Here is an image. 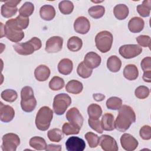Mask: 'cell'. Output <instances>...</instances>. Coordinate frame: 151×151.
<instances>
[{"label":"cell","instance_id":"obj_1","mask_svg":"<svg viewBox=\"0 0 151 151\" xmlns=\"http://www.w3.org/2000/svg\"><path fill=\"white\" fill-rule=\"evenodd\" d=\"M136 122V114L129 106L123 105L119 109V114L114 122L115 128L120 132L126 131Z\"/></svg>","mask_w":151,"mask_h":151},{"label":"cell","instance_id":"obj_2","mask_svg":"<svg viewBox=\"0 0 151 151\" xmlns=\"http://www.w3.org/2000/svg\"><path fill=\"white\" fill-rule=\"evenodd\" d=\"M4 34L9 40L17 42L21 41L24 37V33L22 29L17 24L15 19L8 20L4 25Z\"/></svg>","mask_w":151,"mask_h":151},{"label":"cell","instance_id":"obj_3","mask_svg":"<svg viewBox=\"0 0 151 151\" xmlns=\"http://www.w3.org/2000/svg\"><path fill=\"white\" fill-rule=\"evenodd\" d=\"M41 46L42 43L40 39L37 37H32L28 41L16 43L13 47L15 51L19 55H28L33 54L35 51L40 50Z\"/></svg>","mask_w":151,"mask_h":151},{"label":"cell","instance_id":"obj_4","mask_svg":"<svg viewBox=\"0 0 151 151\" xmlns=\"http://www.w3.org/2000/svg\"><path fill=\"white\" fill-rule=\"evenodd\" d=\"M53 117V111L48 106H43L38 111L35 117V125L41 131L47 130Z\"/></svg>","mask_w":151,"mask_h":151},{"label":"cell","instance_id":"obj_5","mask_svg":"<svg viewBox=\"0 0 151 151\" xmlns=\"http://www.w3.org/2000/svg\"><path fill=\"white\" fill-rule=\"evenodd\" d=\"M21 97L22 110L28 113L32 111L37 106V100L32 88L30 86L24 87L21 91Z\"/></svg>","mask_w":151,"mask_h":151},{"label":"cell","instance_id":"obj_6","mask_svg":"<svg viewBox=\"0 0 151 151\" xmlns=\"http://www.w3.org/2000/svg\"><path fill=\"white\" fill-rule=\"evenodd\" d=\"M113 35L108 31L99 32L95 37V43L97 48L101 52H108L113 44Z\"/></svg>","mask_w":151,"mask_h":151},{"label":"cell","instance_id":"obj_7","mask_svg":"<svg viewBox=\"0 0 151 151\" xmlns=\"http://www.w3.org/2000/svg\"><path fill=\"white\" fill-rule=\"evenodd\" d=\"M71 103V97L65 93L57 94L53 100L52 107L54 113L57 115L63 114Z\"/></svg>","mask_w":151,"mask_h":151},{"label":"cell","instance_id":"obj_8","mask_svg":"<svg viewBox=\"0 0 151 151\" xmlns=\"http://www.w3.org/2000/svg\"><path fill=\"white\" fill-rule=\"evenodd\" d=\"M2 139V149L4 151H15L20 144V139L15 133H6L3 136Z\"/></svg>","mask_w":151,"mask_h":151},{"label":"cell","instance_id":"obj_9","mask_svg":"<svg viewBox=\"0 0 151 151\" xmlns=\"http://www.w3.org/2000/svg\"><path fill=\"white\" fill-rule=\"evenodd\" d=\"M119 52L123 58L130 59L140 54L142 52V48L137 44H126L119 48Z\"/></svg>","mask_w":151,"mask_h":151},{"label":"cell","instance_id":"obj_10","mask_svg":"<svg viewBox=\"0 0 151 151\" xmlns=\"http://www.w3.org/2000/svg\"><path fill=\"white\" fill-rule=\"evenodd\" d=\"M21 1L9 0L4 1V4L1 6V13L2 17L9 18L17 12L18 8L17 6L20 3Z\"/></svg>","mask_w":151,"mask_h":151},{"label":"cell","instance_id":"obj_11","mask_svg":"<svg viewBox=\"0 0 151 151\" xmlns=\"http://www.w3.org/2000/svg\"><path fill=\"white\" fill-rule=\"evenodd\" d=\"M65 117L68 121L75 127L81 129L83 124V117L76 107H72L66 113Z\"/></svg>","mask_w":151,"mask_h":151},{"label":"cell","instance_id":"obj_12","mask_svg":"<svg viewBox=\"0 0 151 151\" xmlns=\"http://www.w3.org/2000/svg\"><path fill=\"white\" fill-rule=\"evenodd\" d=\"M63 38L59 36L50 37L46 41L45 51L48 53H56L61 50L63 48Z\"/></svg>","mask_w":151,"mask_h":151},{"label":"cell","instance_id":"obj_13","mask_svg":"<svg viewBox=\"0 0 151 151\" xmlns=\"http://www.w3.org/2000/svg\"><path fill=\"white\" fill-rule=\"evenodd\" d=\"M65 147L68 151H83L86 148V143L78 137L71 136L67 140Z\"/></svg>","mask_w":151,"mask_h":151},{"label":"cell","instance_id":"obj_14","mask_svg":"<svg viewBox=\"0 0 151 151\" xmlns=\"http://www.w3.org/2000/svg\"><path fill=\"white\" fill-rule=\"evenodd\" d=\"M99 144L105 151H117L119 149L115 139L111 136L103 134L99 138Z\"/></svg>","mask_w":151,"mask_h":151},{"label":"cell","instance_id":"obj_15","mask_svg":"<svg viewBox=\"0 0 151 151\" xmlns=\"http://www.w3.org/2000/svg\"><path fill=\"white\" fill-rule=\"evenodd\" d=\"M122 147L127 151H133L138 146V141L130 134L124 133L120 137Z\"/></svg>","mask_w":151,"mask_h":151},{"label":"cell","instance_id":"obj_16","mask_svg":"<svg viewBox=\"0 0 151 151\" xmlns=\"http://www.w3.org/2000/svg\"><path fill=\"white\" fill-rule=\"evenodd\" d=\"M74 28L77 33L86 34L90 29V21L85 17H79L74 21Z\"/></svg>","mask_w":151,"mask_h":151},{"label":"cell","instance_id":"obj_17","mask_svg":"<svg viewBox=\"0 0 151 151\" xmlns=\"http://www.w3.org/2000/svg\"><path fill=\"white\" fill-rule=\"evenodd\" d=\"M15 116V111L14 109L9 106L4 104L0 102V119L2 122L8 123L11 122Z\"/></svg>","mask_w":151,"mask_h":151},{"label":"cell","instance_id":"obj_18","mask_svg":"<svg viewBox=\"0 0 151 151\" xmlns=\"http://www.w3.org/2000/svg\"><path fill=\"white\" fill-rule=\"evenodd\" d=\"M83 61L87 67L93 70L98 67L100 65L101 58L99 54L91 51L86 54Z\"/></svg>","mask_w":151,"mask_h":151},{"label":"cell","instance_id":"obj_19","mask_svg":"<svg viewBox=\"0 0 151 151\" xmlns=\"http://www.w3.org/2000/svg\"><path fill=\"white\" fill-rule=\"evenodd\" d=\"M144 20L138 17L132 18L128 23V28L133 33H138L142 31L144 28Z\"/></svg>","mask_w":151,"mask_h":151},{"label":"cell","instance_id":"obj_20","mask_svg":"<svg viewBox=\"0 0 151 151\" xmlns=\"http://www.w3.org/2000/svg\"><path fill=\"white\" fill-rule=\"evenodd\" d=\"M141 68L143 71V80L145 82H151V58L146 57L144 58L140 63Z\"/></svg>","mask_w":151,"mask_h":151},{"label":"cell","instance_id":"obj_21","mask_svg":"<svg viewBox=\"0 0 151 151\" xmlns=\"http://www.w3.org/2000/svg\"><path fill=\"white\" fill-rule=\"evenodd\" d=\"M34 76L38 81H44L49 78L50 76V70L45 65H40L35 68Z\"/></svg>","mask_w":151,"mask_h":151},{"label":"cell","instance_id":"obj_22","mask_svg":"<svg viewBox=\"0 0 151 151\" xmlns=\"http://www.w3.org/2000/svg\"><path fill=\"white\" fill-rule=\"evenodd\" d=\"M41 18L45 21H51L55 16V10L53 6L50 5H44L40 9Z\"/></svg>","mask_w":151,"mask_h":151},{"label":"cell","instance_id":"obj_23","mask_svg":"<svg viewBox=\"0 0 151 151\" xmlns=\"http://www.w3.org/2000/svg\"><path fill=\"white\" fill-rule=\"evenodd\" d=\"M114 117L109 113H106L102 116L101 123L103 129L106 131H112L115 129Z\"/></svg>","mask_w":151,"mask_h":151},{"label":"cell","instance_id":"obj_24","mask_svg":"<svg viewBox=\"0 0 151 151\" xmlns=\"http://www.w3.org/2000/svg\"><path fill=\"white\" fill-rule=\"evenodd\" d=\"M57 68L60 74L68 75L73 71V63L68 58H63L58 63Z\"/></svg>","mask_w":151,"mask_h":151},{"label":"cell","instance_id":"obj_25","mask_svg":"<svg viewBox=\"0 0 151 151\" xmlns=\"http://www.w3.org/2000/svg\"><path fill=\"white\" fill-rule=\"evenodd\" d=\"M123 76L128 80H134L139 76V71L134 64H130L125 66L123 70Z\"/></svg>","mask_w":151,"mask_h":151},{"label":"cell","instance_id":"obj_26","mask_svg":"<svg viewBox=\"0 0 151 151\" xmlns=\"http://www.w3.org/2000/svg\"><path fill=\"white\" fill-rule=\"evenodd\" d=\"M129 13L128 7L125 4L116 5L113 9V14L115 17L119 20L126 19Z\"/></svg>","mask_w":151,"mask_h":151},{"label":"cell","instance_id":"obj_27","mask_svg":"<svg viewBox=\"0 0 151 151\" xmlns=\"http://www.w3.org/2000/svg\"><path fill=\"white\" fill-rule=\"evenodd\" d=\"M83 89V84L76 80H72L67 83L65 86V90L71 94H77L80 93Z\"/></svg>","mask_w":151,"mask_h":151},{"label":"cell","instance_id":"obj_28","mask_svg":"<svg viewBox=\"0 0 151 151\" xmlns=\"http://www.w3.org/2000/svg\"><path fill=\"white\" fill-rule=\"evenodd\" d=\"M122 66L120 59L116 55H111L107 61V68L113 73L118 72Z\"/></svg>","mask_w":151,"mask_h":151},{"label":"cell","instance_id":"obj_29","mask_svg":"<svg viewBox=\"0 0 151 151\" xmlns=\"http://www.w3.org/2000/svg\"><path fill=\"white\" fill-rule=\"evenodd\" d=\"M29 146L37 150H46L47 145L45 139L40 136H34L30 139Z\"/></svg>","mask_w":151,"mask_h":151},{"label":"cell","instance_id":"obj_30","mask_svg":"<svg viewBox=\"0 0 151 151\" xmlns=\"http://www.w3.org/2000/svg\"><path fill=\"white\" fill-rule=\"evenodd\" d=\"M83 46L82 40L76 36L70 37L67 41V48L73 52L79 51Z\"/></svg>","mask_w":151,"mask_h":151},{"label":"cell","instance_id":"obj_31","mask_svg":"<svg viewBox=\"0 0 151 151\" xmlns=\"http://www.w3.org/2000/svg\"><path fill=\"white\" fill-rule=\"evenodd\" d=\"M137 11L139 14L142 17H147L150 15L151 9V1H143L142 4L137 6Z\"/></svg>","mask_w":151,"mask_h":151},{"label":"cell","instance_id":"obj_32","mask_svg":"<svg viewBox=\"0 0 151 151\" xmlns=\"http://www.w3.org/2000/svg\"><path fill=\"white\" fill-rule=\"evenodd\" d=\"M34 11V5L31 2H25L19 9V15L28 18Z\"/></svg>","mask_w":151,"mask_h":151},{"label":"cell","instance_id":"obj_33","mask_svg":"<svg viewBox=\"0 0 151 151\" xmlns=\"http://www.w3.org/2000/svg\"><path fill=\"white\" fill-rule=\"evenodd\" d=\"M87 113L89 118L99 119L102 114V109L100 106L97 104H91L87 108Z\"/></svg>","mask_w":151,"mask_h":151},{"label":"cell","instance_id":"obj_34","mask_svg":"<svg viewBox=\"0 0 151 151\" xmlns=\"http://www.w3.org/2000/svg\"><path fill=\"white\" fill-rule=\"evenodd\" d=\"M89 15L94 19L101 18L105 13V8L101 5H95L90 7L88 9Z\"/></svg>","mask_w":151,"mask_h":151},{"label":"cell","instance_id":"obj_35","mask_svg":"<svg viewBox=\"0 0 151 151\" xmlns=\"http://www.w3.org/2000/svg\"><path fill=\"white\" fill-rule=\"evenodd\" d=\"M77 72L80 77L83 78H87L91 76L93 70L87 67L84 64V61H82L78 64L77 68Z\"/></svg>","mask_w":151,"mask_h":151},{"label":"cell","instance_id":"obj_36","mask_svg":"<svg viewBox=\"0 0 151 151\" xmlns=\"http://www.w3.org/2000/svg\"><path fill=\"white\" fill-rule=\"evenodd\" d=\"M65 83L63 78L58 76L53 77L49 82V87L54 91L62 89L64 86Z\"/></svg>","mask_w":151,"mask_h":151},{"label":"cell","instance_id":"obj_37","mask_svg":"<svg viewBox=\"0 0 151 151\" xmlns=\"http://www.w3.org/2000/svg\"><path fill=\"white\" fill-rule=\"evenodd\" d=\"M47 136L50 141L54 142H59L64 137L63 131L59 129H52L47 133Z\"/></svg>","mask_w":151,"mask_h":151},{"label":"cell","instance_id":"obj_38","mask_svg":"<svg viewBox=\"0 0 151 151\" xmlns=\"http://www.w3.org/2000/svg\"><path fill=\"white\" fill-rule=\"evenodd\" d=\"M1 97L5 101L12 103L17 100L18 97V94L14 90L6 89L1 93Z\"/></svg>","mask_w":151,"mask_h":151},{"label":"cell","instance_id":"obj_39","mask_svg":"<svg viewBox=\"0 0 151 151\" xmlns=\"http://www.w3.org/2000/svg\"><path fill=\"white\" fill-rule=\"evenodd\" d=\"M58 8L63 14L68 15L73 12L74 5L70 1H62L58 4Z\"/></svg>","mask_w":151,"mask_h":151},{"label":"cell","instance_id":"obj_40","mask_svg":"<svg viewBox=\"0 0 151 151\" xmlns=\"http://www.w3.org/2000/svg\"><path fill=\"white\" fill-rule=\"evenodd\" d=\"M122 106V100L117 97H111L106 101V106L109 109L117 110Z\"/></svg>","mask_w":151,"mask_h":151},{"label":"cell","instance_id":"obj_41","mask_svg":"<svg viewBox=\"0 0 151 151\" xmlns=\"http://www.w3.org/2000/svg\"><path fill=\"white\" fill-rule=\"evenodd\" d=\"M84 137L91 148L96 147L99 144V137L93 132H87L85 134Z\"/></svg>","mask_w":151,"mask_h":151},{"label":"cell","instance_id":"obj_42","mask_svg":"<svg viewBox=\"0 0 151 151\" xmlns=\"http://www.w3.org/2000/svg\"><path fill=\"white\" fill-rule=\"evenodd\" d=\"M150 94V90L148 87L145 86L137 87L134 91L135 96L139 99H145L147 98Z\"/></svg>","mask_w":151,"mask_h":151},{"label":"cell","instance_id":"obj_43","mask_svg":"<svg viewBox=\"0 0 151 151\" xmlns=\"http://www.w3.org/2000/svg\"><path fill=\"white\" fill-rule=\"evenodd\" d=\"M80 129L75 127L70 123H65L63 125L62 131L65 135L77 134L80 132Z\"/></svg>","mask_w":151,"mask_h":151},{"label":"cell","instance_id":"obj_44","mask_svg":"<svg viewBox=\"0 0 151 151\" xmlns=\"http://www.w3.org/2000/svg\"><path fill=\"white\" fill-rule=\"evenodd\" d=\"M88 125L90 127L99 133H102L103 132V129L101 126V123L99 119H92L89 118L88 120Z\"/></svg>","mask_w":151,"mask_h":151},{"label":"cell","instance_id":"obj_45","mask_svg":"<svg viewBox=\"0 0 151 151\" xmlns=\"http://www.w3.org/2000/svg\"><path fill=\"white\" fill-rule=\"evenodd\" d=\"M139 134L141 138L145 140L151 139V127L149 125H144L141 127L139 131Z\"/></svg>","mask_w":151,"mask_h":151},{"label":"cell","instance_id":"obj_46","mask_svg":"<svg viewBox=\"0 0 151 151\" xmlns=\"http://www.w3.org/2000/svg\"><path fill=\"white\" fill-rule=\"evenodd\" d=\"M136 41L140 47H150V37L148 35H141L136 38Z\"/></svg>","mask_w":151,"mask_h":151},{"label":"cell","instance_id":"obj_47","mask_svg":"<svg viewBox=\"0 0 151 151\" xmlns=\"http://www.w3.org/2000/svg\"><path fill=\"white\" fill-rule=\"evenodd\" d=\"M14 19L17 24L22 29H25L28 27L29 22V18L24 17L21 15H18L17 18Z\"/></svg>","mask_w":151,"mask_h":151},{"label":"cell","instance_id":"obj_48","mask_svg":"<svg viewBox=\"0 0 151 151\" xmlns=\"http://www.w3.org/2000/svg\"><path fill=\"white\" fill-rule=\"evenodd\" d=\"M61 150V146L58 145H54V144H50L47 145L46 150H54V151H60Z\"/></svg>","mask_w":151,"mask_h":151},{"label":"cell","instance_id":"obj_49","mask_svg":"<svg viewBox=\"0 0 151 151\" xmlns=\"http://www.w3.org/2000/svg\"><path fill=\"white\" fill-rule=\"evenodd\" d=\"M93 97L94 99L97 101H103L105 99V96L104 94L100 93H96L93 94Z\"/></svg>","mask_w":151,"mask_h":151}]
</instances>
